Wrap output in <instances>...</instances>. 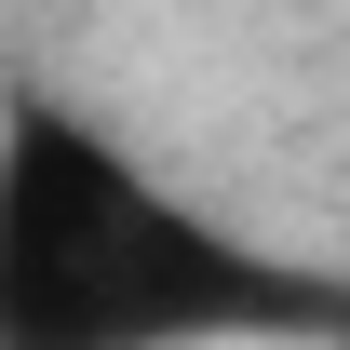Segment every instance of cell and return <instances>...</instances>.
<instances>
[{
  "label": "cell",
  "mask_w": 350,
  "mask_h": 350,
  "mask_svg": "<svg viewBox=\"0 0 350 350\" xmlns=\"http://www.w3.org/2000/svg\"><path fill=\"white\" fill-rule=\"evenodd\" d=\"M243 310V256L68 108L0 122V350H175Z\"/></svg>",
  "instance_id": "obj_1"
}]
</instances>
